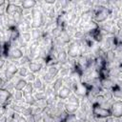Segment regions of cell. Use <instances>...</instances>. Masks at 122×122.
Masks as SVG:
<instances>
[{
	"label": "cell",
	"mask_w": 122,
	"mask_h": 122,
	"mask_svg": "<svg viewBox=\"0 0 122 122\" xmlns=\"http://www.w3.org/2000/svg\"><path fill=\"white\" fill-rule=\"evenodd\" d=\"M24 51L19 49V48H12L8 54V57L12 59V60H17V59H21L24 56Z\"/></svg>",
	"instance_id": "obj_5"
},
{
	"label": "cell",
	"mask_w": 122,
	"mask_h": 122,
	"mask_svg": "<svg viewBox=\"0 0 122 122\" xmlns=\"http://www.w3.org/2000/svg\"><path fill=\"white\" fill-rule=\"evenodd\" d=\"M51 86H52V89H53L54 92L57 93V92H59V90L64 86V79H63L62 77L56 78V79L53 81V83L51 84Z\"/></svg>",
	"instance_id": "obj_13"
},
{
	"label": "cell",
	"mask_w": 122,
	"mask_h": 122,
	"mask_svg": "<svg viewBox=\"0 0 122 122\" xmlns=\"http://www.w3.org/2000/svg\"><path fill=\"white\" fill-rule=\"evenodd\" d=\"M102 95H103V97L105 98L106 101H111L113 98V92H112V91H106V92H104L102 93Z\"/></svg>",
	"instance_id": "obj_28"
},
{
	"label": "cell",
	"mask_w": 122,
	"mask_h": 122,
	"mask_svg": "<svg viewBox=\"0 0 122 122\" xmlns=\"http://www.w3.org/2000/svg\"><path fill=\"white\" fill-rule=\"evenodd\" d=\"M0 122H8V116H6L5 114H4V115H1V117H0Z\"/></svg>",
	"instance_id": "obj_31"
},
{
	"label": "cell",
	"mask_w": 122,
	"mask_h": 122,
	"mask_svg": "<svg viewBox=\"0 0 122 122\" xmlns=\"http://www.w3.org/2000/svg\"><path fill=\"white\" fill-rule=\"evenodd\" d=\"M55 51L57 52V61H58V63L61 64V65L65 64L69 60L68 59L69 55H68L67 51L65 49H56V48H55Z\"/></svg>",
	"instance_id": "obj_7"
},
{
	"label": "cell",
	"mask_w": 122,
	"mask_h": 122,
	"mask_svg": "<svg viewBox=\"0 0 122 122\" xmlns=\"http://www.w3.org/2000/svg\"><path fill=\"white\" fill-rule=\"evenodd\" d=\"M67 52L69 57H71V59L74 58H78L80 56V47H79V43L77 41H71L67 49Z\"/></svg>",
	"instance_id": "obj_2"
},
{
	"label": "cell",
	"mask_w": 122,
	"mask_h": 122,
	"mask_svg": "<svg viewBox=\"0 0 122 122\" xmlns=\"http://www.w3.org/2000/svg\"><path fill=\"white\" fill-rule=\"evenodd\" d=\"M26 119H27V122H36L35 117H34V115H33V114H30V115L27 116V117H26Z\"/></svg>",
	"instance_id": "obj_30"
},
{
	"label": "cell",
	"mask_w": 122,
	"mask_h": 122,
	"mask_svg": "<svg viewBox=\"0 0 122 122\" xmlns=\"http://www.w3.org/2000/svg\"><path fill=\"white\" fill-rule=\"evenodd\" d=\"M71 93H72V91L68 86H63L57 92V97L60 100H65V99H68L71 95Z\"/></svg>",
	"instance_id": "obj_6"
},
{
	"label": "cell",
	"mask_w": 122,
	"mask_h": 122,
	"mask_svg": "<svg viewBox=\"0 0 122 122\" xmlns=\"http://www.w3.org/2000/svg\"><path fill=\"white\" fill-rule=\"evenodd\" d=\"M30 33L32 41H41L43 37V30H41L40 29H31Z\"/></svg>",
	"instance_id": "obj_12"
},
{
	"label": "cell",
	"mask_w": 122,
	"mask_h": 122,
	"mask_svg": "<svg viewBox=\"0 0 122 122\" xmlns=\"http://www.w3.org/2000/svg\"><path fill=\"white\" fill-rule=\"evenodd\" d=\"M59 71H60V68H58L57 66H51V67H47V72L52 76V77H55L56 75L59 74Z\"/></svg>",
	"instance_id": "obj_18"
},
{
	"label": "cell",
	"mask_w": 122,
	"mask_h": 122,
	"mask_svg": "<svg viewBox=\"0 0 122 122\" xmlns=\"http://www.w3.org/2000/svg\"><path fill=\"white\" fill-rule=\"evenodd\" d=\"M64 110L69 113V114H74L78 110H79V106L78 105H74L71 103H66L65 104V108Z\"/></svg>",
	"instance_id": "obj_14"
},
{
	"label": "cell",
	"mask_w": 122,
	"mask_h": 122,
	"mask_svg": "<svg viewBox=\"0 0 122 122\" xmlns=\"http://www.w3.org/2000/svg\"><path fill=\"white\" fill-rule=\"evenodd\" d=\"M112 116L115 118L122 117V100H114L111 107Z\"/></svg>",
	"instance_id": "obj_3"
},
{
	"label": "cell",
	"mask_w": 122,
	"mask_h": 122,
	"mask_svg": "<svg viewBox=\"0 0 122 122\" xmlns=\"http://www.w3.org/2000/svg\"><path fill=\"white\" fill-rule=\"evenodd\" d=\"M29 72H30L29 68H27L25 66H19V68H18V73L17 74L20 77H25L26 78V76L29 74Z\"/></svg>",
	"instance_id": "obj_20"
},
{
	"label": "cell",
	"mask_w": 122,
	"mask_h": 122,
	"mask_svg": "<svg viewBox=\"0 0 122 122\" xmlns=\"http://www.w3.org/2000/svg\"><path fill=\"white\" fill-rule=\"evenodd\" d=\"M104 58H105L107 63H113L115 61V59H116V52H115V51H113L112 49L107 51L106 52H104Z\"/></svg>",
	"instance_id": "obj_9"
},
{
	"label": "cell",
	"mask_w": 122,
	"mask_h": 122,
	"mask_svg": "<svg viewBox=\"0 0 122 122\" xmlns=\"http://www.w3.org/2000/svg\"><path fill=\"white\" fill-rule=\"evenodd\" d=\"M21 35V32L17 30V28H14V29H10V42H14L16 41Z\"/></svg>",
	"instance_id": "obj_15"
},
{
	"label": "cell",
	"mask_w": 122,
	"mask_h": 122,
	"mask_svg": "<svg viewBox=\"0 0 122 122\" xmlns=\"http://www.w3.org/2000/svg\"><path fill=\"white\" fill-rule=\"evenodd\" d=\"M117 35H118V36H122V28L118 30V33H117Z\"/></svg>",
	"instance_id": "obj_34"
},
{
	"label": "cell",
	"mask_w": 122,
	"mask_h": 122,
	"mask_svg": "<svg viewBox=\"0 0 122 122\" xmlns=\"http://www.w3.org/2000/svg\"><path fill=\"white\" fill-rule=\"evenodd\" d=\"M24 102H25L26 105L32 107V106L35 105V103H36V99H35V97H34L33 94H30V95H26V96H24Z\"/></svg>",
	"instance_id": "obj_16"
},
{
	"label": "cell",
	"mask_w": 122,
	"mask_h": 122,
	"mask_svg": "<svg viewBox=\"0 0 122 122\" xmlns=\"http://www.w3.org/2000/svg\"><path fill=\"white\" fill-rule=\"evenodd\" d=\"M92 113L94 117H110L112 116V112L110 109L103 108L99 105H92Z\"/></svg>",
	"instance_id": "obj_1"
},
{
	"label": "cell",
	"mask_w": 122,
	"mask_h": 122,
	"mask_svg": "<svg viewBox=\"0 0 122 122\" xmlns=\"http://www.w3.org/2000/svg\"><path fill=\"white\" fill-rule=\"evenodd\" d=\"M50 31H51V36L52 38L58 39V38L61 37V35H62V33H63V31H64V29L61 28V27L55 26V27H53Z\"/></svg>",
	"instance_id": "obj_11"
},
{
	"label": "cell",
	"mask_w": 122,
	"mask_h": 122,
	"mask_svg": "<svg viewBox=\"0 0 122 122\" xmlns=\"http://www.w3.org/2000/svg\"><path fill=\"white\" fill-rule=\"evenodd\" d=\"M100 85L101 87L106 90V91H110V90H113L117 85L114 83V81L111 78H101L100 79Z\"/></svg>",
	"instance_id": "obj_4"
},
{
	"label": "cell",
	"mask_w": 122,
	"mask_h": 122,
	"mask_svg": "<svg viewBox=\"0 0 122 122\" xmlns=\"http://www.w3.org/2000/svg\"><path fill=\"white\" fill-rule=\"evenodd\" d=\"M30 62H32V60L30 58V56H28V55H24L21 59H19V61H18V64L20 65V66H25L26 64H30Z\"/></svg>",
	"instance_id": "obj_25"
},
{
	"label": "cell",
	"mask_w": 122,
	"mask_h": 122,
	"mask_svg": "<svg viewBox=\"0 0 122 122\" xmlns=\"http://www.w3.org/2000/svg\"><path fill=\"white\" fill-rule=\"evenodd\" d=\"M28 84V81L25 79V78H21L16 84H15V87H14V91H23L26 86Z\"/></svg>",
	"instance_id": "obj_17"
},
{
	"label": "cell",
	"mask_w": 122,
	"mask_h": 122,
	"mask_svg": "<svg viewBox=\"0 0 122 122\" xmlns=\"http://www.w3.org/2000/svg\"><path fill=\"white\" fill-rule=\"evenodd\" d=\"M37 2L35 0H25L21 3V9L22 10H32L37 6Z\"/></svg>",
	"instance_id": "obj_10"
},
{
	"label": "cell",
	"mask_w": 122,
	"mask_h": 122,
	"mask_svg": "<svg viewBox=\"0 0 122 122\" xmlns=\"http://www.w3.org/2000/svg\"><path fill=\"white\" fill-rule=\"evenodd\" d=\"M33 90H34V88H33V86H32V83H28L27 86H26V88L22 91L24 96L30 95V94H33Z\"/></svg>",
	"instance_id": "obj_21"
},
{
	"label": "cell",
	"mask_w": 122,
	"mask_h": 122,
	"mask_svg": "<svg viewBox=\"0 0 122 122\" xmlns=\"http://www.w3.org/2000/svg\"><path fill=\"white\" fill-rule=\"evenodd\" d=\"M5 64H7V61H6L4 58H2V59H1V64H0V68H1V69H4Z\"/></svg>",
	"instance_id": "obj_32"
},
{
	"label": "cell",
	"mask_w": 122,
	"mask_h": 122,
	"mask_svg": "<svg viewBox=\"0 0 122 122\" xmlns=\"http://www.w3.org/2000/svg\"><path fill=\"white\" fill-rule=\"evenodd\" d=\"M42 122H55V118H54V116L51 113L43 112Z\"/></svg>",
	"instance_id": "obj_23"
},
{
	"label": "cell",
	"mask_w": 122,
	"mask_h": 122,
	"mask_svg": "<svg viewBox=\"0 0 122 122\" xmlns=\"http://www.w3.org/2000/svg\"><path fill=\"white\" fill-rule=\"evenodd\" d=\"M17 122H27V119H26L24 116H22V115H21V117L18 119V121H17Z\"/></svg>",
	"instance_id": "obj_33"
},
{
	"label": "cell",
	"mask_w": 122,
	"mask_h": 122,
	"mask_svg": "<svg viewBox=\"0 0 122 122\" xmlns=\"http://www.w3.org/2000/svg\"><path fill=\"white\" fill-rule=\"evenodd\" d=\"M36 77H37V76H36V75H35L33 72L30 71V72H29V74L26 76V78H25V79L28 81V83H32V82H33V81L36 79Z\"/></svg>",
	"instance_id": "obj_29"
},
{
	"label": "cell",
	"mask_w": 122,
	"mask_h": 122,
	"mask_svg": "<svg viewBox=\"0 0 122 122\" xmlns=\"http://www.w3.org/2000/svg\"><path fill=\"white\" fill-rule=\"evenodd\" d=\"M33 95H34L36 101H37V100L47 99V94H46L45 92H39V91H37V92H35L33 93Z\"/></svg>",
	"instance_id": "obj_27"
},
{
	"label": "cell",
	"mask_w": 122,
	"mask_h": 122,
	"mask_svg": "<svg viewBox=\"0 0 122 122\" xmlns=\"http://www.w3.org/2000/svg\"><path fill=\"white\" fill-rule=\"evenodd\" d=\"M21 38L26 42V43H31L32 42V38H31V33L29 31V32H23V33H21Z\"/></svg>",
	"instance_id": "obj_26"
},
{
	"label": "cell",
	"mask_w": 122,
	"mask_h": 122,
	"mask_svg": "<svg viewBox=\"0 0 122 122\" xmlns=\"http://www.w3.org/2000/svg\"><path fill=\"white\" fill-rule=\"evenodd\" d=\"M28 68H29L30 71L36 73V72H40L43 70V64L38 61H32L28 65Z\"/></svg>",
	"instance_id": "obj_8"
},
{
	"label": "cell",
	"mask_w": 122,
	"mask_h": 122,
	"mask_svg": "<svg viewBox=\"0 0 122 122\" xmlns=\"http://www.w3.org/2000/svg\"><path fill=\"white\" fill-rule=\"evenodd\" d=\"M80 102H81V100H80V98L77 96V95H75L74 93H71V95L68 98V103H71V104H74V105H80Z\"/></svg>",
	"instance_id": "obj_22"
},
{
	"label": "cell",
	"mask_w": 122,
	"mask_h": 122,
	"mask_svg": "<svg viewBox=\"0 0 122 122\" xmlns=\"http://www.w3.org/2000/svg\"><path fill=\"white\" fill-rule=\"evenodd\" d=\"M65 45H69L71 42V34L70 33H68L65 30H64V31H63V33H62V35H61V37L59 38Z\"/></svg>",
	"instance_id": "obj_19"
},
{
	"label": "cell",
	"mask_w": 122,
	"mask_h": 122,
	"mask_svg": "<svg viewBox=\"0 0 122 122\" xmlns=\"http://www.w3.org/2000/svg\"><path fill=\"white\" fill-rule=\"evenodd\" d=\"M23 97H24V94L22 91H14L12 93L13 101H21L23 100Z\"/></svg>",
	"instance_id": "obj_24"
}]
</instances>
